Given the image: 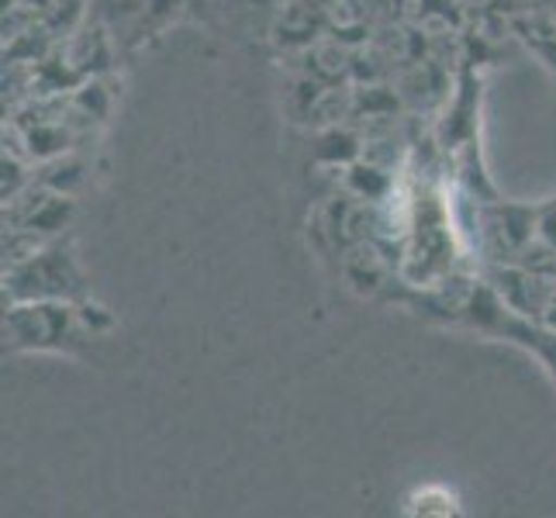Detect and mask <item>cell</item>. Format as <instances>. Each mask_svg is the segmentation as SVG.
Listing matches in <instances>:
<instances>
[{
	"label": "cell",
	"instance_id": "obj_1",
	"mask_svg": "<svg viewBox=\"0 0 556 518\" xmlns=\"http://www.w3.org/2000/svg\"><path fill=\"white\" fill-rule=\"evenodd\" d=\"M412 515H456V497L446 488H421L412 497Z\"/></svg>",
	"mask_w": 556,
	"mask_h": 518
}]
</instances>
